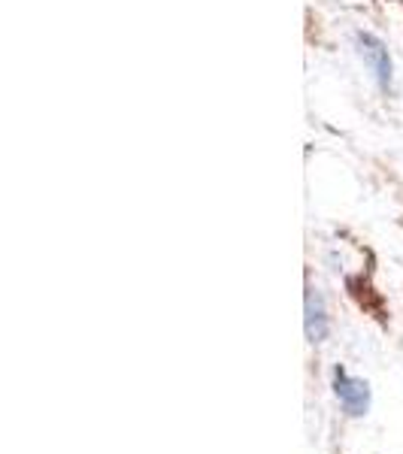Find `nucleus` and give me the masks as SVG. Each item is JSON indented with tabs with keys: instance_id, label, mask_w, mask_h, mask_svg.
I'll use <instances>...</instances> for the list:
<instances>
[{
	"instance_id": "nucleus-1",
	"label": "nucleus",
	"mask_w": 403,
	"mask_h": 454,
	"mask_svg": "<svg viewBox=\"0 0 403 454\" xmlns=\"http://www.w3.org/2000/svg\"><path fill=\"white\" fill-rule=\"evenodd\" d=\"M334 394L340 400V406L346 409L349 419H361L370 409V385L364 379L349 376L343 367L334 370Z\"/></svg>"
},
{
	"instance_id": "nucleus-2",
	"label": "nucleus",
	"mask_w": 403,
	"mask_h": 454,
	"mask_svg": "<svg viewBox=\"0 0 403 454\" xmlns=\"http://www.w3.org/2000/svg\"><path fill=\"white\" fill-rule=\"evenodd\" d=\"M358 55L364 58V64L370 67L379 88L391 85V58H388V49L383 46V40H376L373 34H358Z\"/></svg>"
},
{
	"instance_id": "nucleus-3",
	"label": "nucleus",
	"mask_w": 403,
	"mask_h": 454,
	"mask_svg": "<svg viewBox=\"0 0 403 454\" xmlns=\"http://www.w3.org/2000/svg\"><path fill=\"white\" fill-rule=\"evenodd\" d=\"M306 340L310 342H325L328 331H331V321H328V309H325V297L319 294L316 288L306 291Z\"/></svg>"
}]
</instances>
